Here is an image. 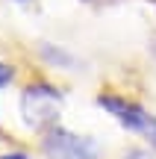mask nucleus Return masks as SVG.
Instances as JSON below:
<instances>
[{"mask_svg":"<svg viewBox=\"0 0 156 159\" xmlns=\"http://www.w3.org/2000/svg\"><path fill=\"white\" fill-rule=\"evenodd\" d=\"M41 150L50 159H97V144L94 139L77 136L62 127H50L41 139Z\"/></svg>","mask_w":156,"mask_h":159,"instance_id":"obj_2","label":"nucleus"},{"mask_svg":"<svg viewBox=\"0 0 156 159\" xmlns=\"http://www.w3.org/2000/svg\"><path fill=\"white\" fill-rule=\"evenodd\" d=\"M41 50H44V56L50 59V62H62V65H68V68H71V65H74V59H71L68 53H62V50H53L50 44H44V47H41Z\"/></svg>","mask_w":156,"mask_h":159,"instance_id":"obj_4","label":"nucleus"},{"mask_svg":"<svg viewBox=\"0 0 156 159\" xmlns=\"http://www.w3.org/2000/svg\"><path fill=\"white\" fill-rule=\"evenodd\" d=\"M18 3H27V0H18Z\"/></svg>","mask_w":156,"mask_h":159,"instance_id":"obj_8","label":"nucleus"},{"mask_svg":"<svg viewBox=\"0 0 156 159\" xmlns=\"http://www.w3.org/2000/svg\"><path fill=\"white\" fill-rule=\"evenodd\" d=\"M0 159H29L27 153H6V156H0Z\"/></svg>","mask_w":156,"mask_h":159,"instance_id":"obj_7","label":"nucleus"},{"mask_svg":"<svg viewBox=\"0 0 156 159\" xmlns=\"http://www.w3.org/2000/svg\"><path fill=\"white\" fill-rule=\"evenodd\" d=\"M147 136V142H150V148H156V118L150 115V118H147V124H145V130H141Z\"/></svg>","mask_w":156,"mask_h":159,"instance_id":"obj_5","label":"nucleus"},{"mask_svg":"<svg viewBox=\"0 0 156 159\" xmlns=\"http://www.w3.org/2000/svg\"><path fill=\"white\" fill-rule=\"evenodd\" d=\"M12 77H15V71H12L9 65L0 62V89H3V85H9V83H12Z\"/></svg>","mask_w":156,"mask_h":159,"instance_id":"obj_6","label":"nucleus"},{"mask_svg":"<svg viewBox=\"0 0 156 159\" xmlns=\"http://www.w3.org/2000/svg\"><path fill=\"white\" fill-rule=\"evenodd\" d=\"M97 106H103L109 115H115L118 124H121L124 130H130V133H141L145 124H147V118H150L139 103H130V100L115 97V94H100L97 97Z\"/></svg>","mask_w":156,"mask_h":159,"instance_id":"obj_3","label":"nucleus"},{"mask_svg":"<svg viewBox=\"0 0 156 159\" xmlns=\"http://www.w3.org/2000/svg\"><path fill=\"white\" fill-rule=\"evenodd\" d=\"M59 106H62V91L53 89L47 83H33L24 89L21 94V115L24 124L33 130L47 133L59 118Z\"/></svg>","mask_w":156,"mask_h":159,"instance_id":"obj_1","label":"nucleus"}]
</instances>
